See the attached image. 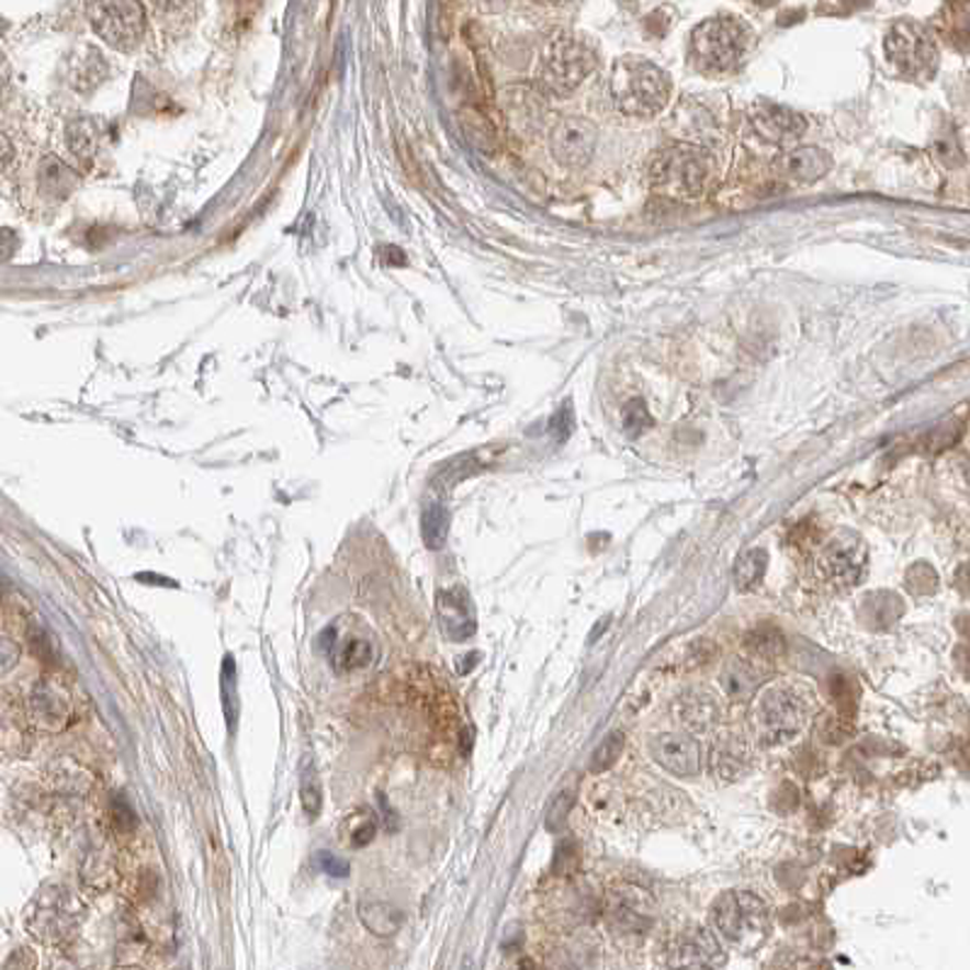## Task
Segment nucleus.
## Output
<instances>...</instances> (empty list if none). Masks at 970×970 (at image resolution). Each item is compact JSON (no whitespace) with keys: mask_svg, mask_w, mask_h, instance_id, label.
Instances as JSON below:
<instances>
[{"mask_svg":"<svg viewBox=\"0 0 970 970\" xmlns=\"http://www.w3.org/2000/svg\"><path fill=\"white\" fill-rule=\"evenodd\" d=\"M672 81L657 64L642 56H620L611 71V98L630 117H652L667 105Z\"/></svg>","mask_w":970,"mask_h":970,"instance_id":"f257e3e1","label":"nucleus"},{"mask_svg":"<svg viewBox=\"0 0 970 970\" xmlns=\"http://www.w3.org/2000/svg\"><path fill=\"white\" fill-rule=\"evenodd\" d=\"M812 696L803 684L781 681L766 688L754 708V725L764 744H786L803 732Z\"/></svg>","mask_w":970,"mask_h":970,"instance_id":"f03ea898","label":"nucleus"},{"mask_svg":"<svg viewBox=\"0 0 970 970\" xmlns=\"http://www.w3.org/2000/svg\"><path fill=\"white\" fill-rule=\"evenodd\" d=\"M749 47V27L740 18L713 15L691 32V56L701 71H730Z\"/></svg>","mask_w":970,"mask_h":970,"instance_id":"7ed1b4c3","label":"nucleus"},{"mask_svg":"<svg viewBox=\"0 0 970 970\" xmlns=\"http://www.w3.org/2000/svg\"><path fill=\"white\" fill-rule=\"evenodd\" d=\"M710 176V161L703 149L674 144L662 149L650 163V183L667 198H693L701 193Z\"/></svg>","mask_w":970,"mask_h":970,"instance_id":"20e7f679","label":"nucleus"},{"mask_svg":"<svg viewBox=\"0 0 970 970\" xmlns=\"http://www.w3.org/2000/svg\"><path fill=\"white\" fill-rule=\"evenodd\" d=\"M596 56L582 37L560 32L548 42L540 59V86L552 95H569L591 76Z\"/></svg>","mask_w":970,"mask_h":970,"instance_id":"39448f33","label":"nucleus"},{"mask_svg":"<svg viewBox=\"0 0 970 970\" xmlns=\"http://www.w3.org/2000/svg\"><path fill=\"white\" fill-rule=\"evenodd\" d=\"M886 59L912 81H927L939 66V47L932 32L915 20H898L883 40Z\"/></svg>","mask_w":970,"mask_h":970,"instance_id":"423d86ee","label":"nucleus"},{"mask_svg":"<svg viewBox=\"0 0 970 970\" xmlns=\"http://www.w3.org/2000/svg\"><path fill=\"white\" fill-rule=\"evenodd\" d=\"M88 20L95 35L117 52L139 49L149 30L142 0H90Z\"/></svg>","mask_w":970,"mask_h":970,"instance_id":"0eeeda50","label":"nucleus"},{"mask_svg":"<svg viewBox=\"0 0 970 970\" xmlns=\"http://www.w3.org/2000/svg\"><path fill=\"white\" fill-rule=\"evenodd\" d=\"M715 924L732 944H759L769 932V907L754 893H725L715 902Z\"/></svg>","mask_w":970,"mask_h":970,"instance_id":"6e6552de","label":"nucleus"},{"mask_svg":"<svg viewBox=\"0 0 970 970\" xmlns=\"http://www.w3.org/2000/svg\"><path fill=\"white\" fill-rule=\"evenodd\" d=\"M596 144H599V129L586 117L560 120L550 134V151L565 168H584L594 159Z\"/></svg>","mask_w":970,"mask_h":970,"instance_id":"1a4fd4ad","label":"nucleus"},{"mask_svg":"<svg viewBox=\"0 0 970 970\" xmlns=\"http://www.w3.org/2000/svg\"><path fill=\"white\" fill-rule=\"evenodd\" d=\"M749 120L752 127L757 129L759 137H764L766 142H771L781 149H788L803 137L808 129L805 117L800 112L786 108L781 103H774V100H754L749 108Z\"/></svg>","mask_w":970,"mask_h":970,"instance_id":"9d476101","label":"nucleus"},{"mask_svg":"<svg viewBox=\"0 0 970 970\" xmlns=\"http://www.w3.org/2000/svg\"><path fill=\"white\" fill-rule=\"evenodd\" d=\"M866 545L861 538L844 533L832 538L820 555V572L827 582L837 586H851L861 579L866 569Z\"/></svg>","mask_w":970,"mask_h":970,"instance_id":"9b49d317","label":"nucleus"},{"mask_svg":"<svg viewBox=\"0 0 970 970\" xmlns=\"http://www.w3.org/2000/svg\"><path fill=\"white\" fill-rule=\"evenodd\" d=\"M652 759L676 776H696L703 766V752L698 740L684 732L657 735L650 744Z\"/></svg>","mask_w":970,"mask_h":970,"instance_id":"f8f14e48","label":"nucleus"},{"mask_svg":"<svg viewBox=\"0 0 970 970\" xmlns=\"http://www.w3.org/2000/svg\"><path fill=\"white\" fill-rule=\"evenodd\" d=\"M774 168L778 176L793 180V183H815V180L830 173L832 156L820 146L793 144L778 154Z\"/></svg>","mask_w":970,"mask_h":970,"instance_id":"ddd939ff","label":"nucleus"},{"mask_svg":"<svg viewBox=\"0 0 970 970\" xmlns=\"http://www.w3.org/2000/svg\"><path fill=\"white\" fill-rule=\"evenodd\" d=\"M436 611L448 640L465 642L467 638L475 635L477 630L475 608H472L470 594L462 589V586H450V589L438 594Z\"/></svg>","mask_w":970,"mask_h":970,"instance_id":"4468645a","label":"nucleus"},{"mask_svg":"<svg viewBox=\"0 0 970 970\" xmlns=\"http://www.w3.org/2000/svg\"><path fill=\"white\" fill-rule=\"evenodd\" d=\"M676 966H693V968H703V966H720L725 963V956L720 951V944L715 941V936L710 934L708 929H688L681 934L679 944H676Z\"/></svg>","mask_w":970,"mask_h":970,"instance_id":"2eb2a0df","label":"nucleus"},{"mask_svg":"<svg viewBox=\"0 0 970 970\" xmlns=\"http://www.w3.org/2000/svg\"><path fill=\"white\" fill-rule=\"evenodd\" d=\"M759 659H730L725 664L723 674H720V684L730 701H749V698L759 691L764 672L757 664Z\"/></svg>","mask_w":970,"mask_h":970,"instance_id":"dca6fc26","label":"nucleus"},{"mask_svg":"<svg viewBox=\"0 0 970 970\" xmlns=\"http://www.w3.org/2000/svg\"><path fill=\"white\" fill-rule=\"evenodd\" d=\"M749 762V749L744 737L735 735V732H728V735H720L718 742L713 744V754H710V766H713V774L720 778V781H735V778L747 769Z\"/></svg>","mask_w":970,"mask_h":970,"instance_id":"f3484780","label":"nucleus"},{"mask_svg":"<svg viewBox=\"0 0 970 970\" xmlns=\"http://www.w3.org/2000/svg\"><path fill=\"white\" fill-rule=\"evenodd\" d=\"M679 718L681 723L693 732H706L720 720V706L710 693L706 691H691L686 693L679 701Z\"/></svg>","mask_w":970,"mask_h":970,"instance_id":"a211bd4d","label":"nucleus"},{"mask_svg":"<svg viewBox=\"0 0 970 970\" xmlns=\"http://www.w3.org/2000/svg\"><path fill=\"white\" fill-rule=\"evenodd\" d=\"M358 917L370 934L382 936V939H385V936H394L404 927L402 912L390 905V902L382 900H360Z\"/></svg>","mask_w":970,"mask_h":970,"instance_id":"6ab92c4d","label":"nucleus"},{"mask_svg":"<svg viewBox=\"0 0 970 970\" xmlns=\"http://www.w3.org/2000/svg\"><path fill=\"white\" fill-rule=\"evenodd\" d=\"M219 688H222V710H224V720H227V728L234 735L236 728H239V713H241V703H239V686H236V662L232 654H227L222 662V674H219Z\"/></svg>","mask_w":970,"mask_h":970,"instance_id":"aec40b11","label":"nucleus"},{"mask_svg":"<svg viewBox=\"0 0 970 970\" xmlns=\"http://www.w3.org/2000/svg\"><path fill=\"white\" fill-rule=\"evenodd\" d=\"M334 669L336 672H356L363 669L370 664V642L368 640H336V645L329 650Z\"/></svg>","mask_w":970,"mask_h":970,"instance_id":"412c9836","label":"nucleus"},{"mask_svg":"<svg viewBox=\"0 0 970 970\" xmlns=\"http://www.w3.org/2000/svg\"><path fill=\"white\" fill-rule=\"evenodd\" d=\"M766 562H769V555H766V550L762 548L744 552L735 565V582L740 589H749V586L759 584L766 572Z\"/></svg>","mask_w":970,"mask_h":970,"instance_id":"4be33fe9","label":"nucleus"},{"mask_svg":"<svg viewBox=\"0 0 970 970\" xmlns=\"http://www.w3.org/2000/svg\"><path fill=\"white\" fill-rule=\"evenodd\" d=\"M424 543L428 550H441L448 540V514L441 504H431L424 511Z\"/></svg>","mask_w":970,"mask_h":970,"instance_id":"5701e85b","label":"nucleus"},{"mask_svg":"<svg viewBox=\"0 0 970 970\" xmlns=\"http://www.w3.org/2000/svg\"><path fill=\"white\" fill-rule=\"evenodd\" d=\"M747 650L757 659H774L783 652V635L776 628H757L747 635Z\"/></svg>","mask_w":970,"mask_h":970,"instance_id":"b1692460","label":"nucleus"},{"mask_svg":"<svg viewBox=\"0 0 970 970\" xmlns=\"http://www.w3.org/2000/svg\"><path fill=\"white\" fill-rule=\"evenodd\" d=\"M300 798H302V810L304 815L309 820H317L322 815L324 808V791H322V781L317 771L307 766L302 774V783H300Z\"/></svg>","mask_w":970,"mask_h":970,"instance_id":"393cba45","label":"nucleus"},{"mask_svg":"<svg viewBox=\"0 0 970 970\" xmlns=\"http://www.w3.org/2000/svg\"><path fill=\"white\" fill-rule=\"evenodd\" d=\"M623 749H625V735H623V732H613V735H608L601 742V747L594 752L591 771L594 774H601L606 769H611V766L620 759V754H623Z\"/></svg>","mask_w":970,"mask_h":970,"instance_id":"a878e982","label":"nucleus"},{"mask_svg":"<svg viewBox=\"0 0 970 970\" xmlns=\"http://www.w3.org/2000/svg\"><path fill=\"white\" fill-rule=\"evenodd\" d=\"M112 825H115L117 832H124V834L137 827V815H134L129 800L120 793L112 796Z\"/></svg>","mask_w":970,"mask_h":970,"instance_id":"bb28decb","label":"nucleus"},{"mask_svg":"<svg viewBox=\"0 0 970 970\" xmlns=\"http://www.w3.org/2000/svg\"><path fill=\"white\" fill-rule=\"evenodd\" d=\"M572 803H574V791H562L555 796V800H552L550 808H548V817H545V827L550 832H557L562 827V822H565Z\"/></svg>","mask_w":970,"mask_h":970,"instance_id":"cd10ccee","label":"nucleus"},{"mask_svg":"<svg viewBox=\"0 0 970 970\" xmlns=\"http://www.w3.org/2000/svg\"><path fill=\"white\" fill-rule=\"evenodd\" d=\"M949 35L956 44H970V3L958 5L949 22Z\"/></svg>","mask_w":970,"mask_h":970,"instance_id":"c85d7f7f","label":"nucleus"},{"mask_svg":"<svg viewBox=\"0 0 970 970\" xmlns=\"http://www.w3.org/2000/svg\"><path fill=\"white\" fill-rule=\"evenodd\" d=\"M149 3L154 5V10L161 18L173 20V18H180V15H188L190 10H193L195 0H149Z\"/></svg>","mask_w":970,"mask_h":970,"instance_id":"c756f323","label":"nucleus"},{"mask_svg":"<svg viewBox=\"0 0 970 970\" xmlns=\"http://www.w3.org/2000/svg\"><path fill=\"white\" fill-rule=\"evenodd\" d=\"M317 864H319L322 871L331 878H348V873H351V866H348V861H343L341 856H334L329 851H319Z\"/></svg>","mask_w":970,"mask_h":970,"instance_id":"7c9ffc66","label":"nucleus"},{"mask_svg":"<svg viewBox=\"0 0 970 970\" xmlns=\"http://www.w3.org/2000/svg\"><path fill=\"white\" fill-rule=\"evenodd\" d=\"M375 834H377V822L370 820V817H363L360 820V825L351 830V839L348 842H351L353 849H360V847H368V844L375 839Z\"/></svg>","mask_w":970,"mask_h":970,"instance_id":"2f4dec72","label":"nucleus"},{"mask_svg":"<svg viewBox=\"0 0 970 970\" xmlns=\"http://www.w3.org/2000/svg\"><path fill=\"white\" fill-rule=\"evenodd\" d=\"M27 640H30L32 650H35V654H40V657H44V659L52 657V640H49V635L44 633V630L37 623L30 628Z\"/></svg>","mask_w":970,"mask_h":970,"instance_id":"473e14b6","label":"nucleus"},{"mask_svg":"<svg viewBox=\"0 0 970 970\" xmlns=\"http://www.w3.org/2000/svg\"><path fill=\"white\" fill-rule=\"evenodd\" d=\"M645 426H650V416H647V411H645V406H642L640 402H635L633 406H630V409L625 411V428L630 433H638V431H642V428Z\"/></svg>","mask_w":970,"mask_h":970,"instance_id":"72a5a7b5","label":"nucleus"},{"mask_svg":"<svg viewBox=\"0 0 970 970\" xmlns=\"http://www.w3.org/2000/svg\"><path fill=\"white\" fill-rule=\"evenodd\" d=\"M137 579H139V582H166V584H171V586H178V584H176V582H171V579L156 577V574H137Z\"/></svg>","mask_w":970,"mask_h":970,"instance_id":"f704fd0d","label":"nucleus"},{"mask_svg":"<svg viewBox=\"0 0 970 970\" xmlns=\"http://www.w3.org/2000/svg\"><path fill=\"white\" fill-rule=\"evenodd\" d=\"M540 3H562V0H540Z\"/></svg>","mask_w":970,"mask_h":970,"instance_id":"c9c22d12","label":"nucleus"}]
</instances>
